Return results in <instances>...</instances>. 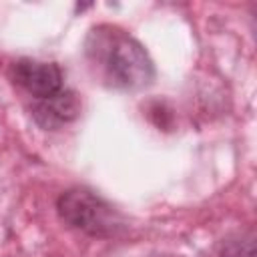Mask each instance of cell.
Listing matches in <instances>:
<instances>
[{"label": "cell", "mask_w": 257, "mask_h": 257, "mask_svg": "<svg viewBox=\"0 0 257 257\" xmlns=\"http://www.w3.org/2000/svg\"><path fill=\"white\" fill-rule=\"evenodd\" d=\"M86 58L104 84L120 90H137L151 84L153 60L139 40L116 26H96L86 38Z\"/></svg>", "instance_id": "1"}, {"label": "cell", "mask_w": 257, "mask_h": 257, "mask_svg": "<svg viewBox=\"0 0 257 257\" xmlns=\"http://www.w3.org/2000/svg\"><path fill=\"white\" fill-rule=\"evenodd\" d=\"M60 219L92 237H114L122 229L120 215L98 195L86 189H70L56 203Z\"/></svg>", "instance_id": "2"}, {"label": "cell", "mask_w": 257, "mask_h": 257, "mask_svg": "<svg viewBox=\"0 0 257 257\" xmlns=\"http://www.w3.org/2000/svg\"><path fill=\"white\" fill-rule=\"evenodd\" d=\"M10 76L16 86L26 90L36 100L48 98L62 90V70L54 62L22 58L12 64Z\"/></svg>", "instance_id": "3"}, {"label": "cell", "mask_w": 257, "mask_h": 257, "mask_svg": "<svg viewBox=\"0 0 257 257\" xmlns=\"http://www.w3.org/2000/svg\"><path fill=\"white\" fill-rule=\"evenodd\" d=\"M80 112V100L72 90H58L48 98H40L32 106V116L42 128H58L74 120Z\"/></svg>", "instance_id": "4"}, {"label": "cell", "mask_w": 257, "mask_h": 257, "mask_svg": "<svg viewBox=\"0 0 257 257\" xmlns=\"http://www.w3.org/2000/svg\"><path fill=\"white\" fill-rule=\"evenodd\" d=\"M221 257H255V239L253 233L235 235L227 239L221 247Z\"/></svg>", "instance_id": "5"}]
</instances>
